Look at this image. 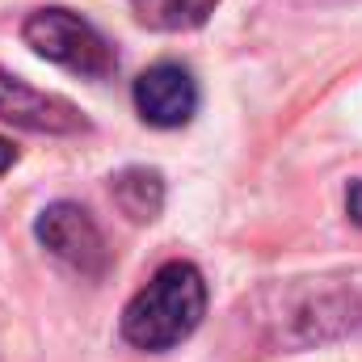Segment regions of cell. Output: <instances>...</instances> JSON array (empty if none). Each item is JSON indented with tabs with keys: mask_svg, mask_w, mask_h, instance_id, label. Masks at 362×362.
I'll return each mask as SVG.
<instances>
[{
	"mask_svg": "<svg viewBox=\"0 0 362 362\" xmlns=\"http://www.w3.org/2000/svg\"><path fill=\"white\" fill-rule=\"evenodd\" d=\"M206 316V278L194 262H165L122 308V337L135 350L165 354L194 337Z\"/></svg>",
	"mask_w": 362,
	"mask_h": 362,
	"instance_id": "obj_1",
	"label": "cell"
},
{
	"mask_svg": "<svg viewBox=\"0 0 362 362\" xmlns=\"http://www.w3.org/2000/svg\"><path fill=\"white\" fill-rule=\"evenodd\" d=\"M274 308H266L270 337L282 346H320L329 337L362 325V270L329 274V278H295L286 286H270Z\"/></svg>",
	"mask_w": 362,
	"mask_h": 362,
	"instance_id": "obj_2",
	"label": "cell"
},
{
	"mask_svg": "<svg viewBox=\"0 0 362 362\" xmlns=\"http://www.w3.org/2000/svg\"><path fill=\"white\" fill-rule=\"evenodd\" d=\"M21 38L34 55L51 59L76 76H89V81H101L118 68V55L101 38V30L72 8H34L21 25Z\"/></svg>",
	"mask_w": 362,
	"mask_h": 362,
	"instance_id": "obj_3",
	"label": "cell"
},
{
	"mask_svg": "<svg viewBox=\"0 0 362 362\" xmlns=\"http://www.w3.org/2000/svg\"><path fill=\"white\" fill-rule=\"evenodd\" d=\"M34 236H38V245L51 257H59L64 266H72L85 278H101L105 266H110L105 236H101L97 219L81 202H51V206H42L38 219H34Z\"/></svg>",
	"mask_w": 362,
	"mask_h": 362,
	"instance_id": "obj_4",
	"label": "cell"
},
{
	"mask_svg": "<svg viewBox=\"0 0 362 362\" xmlns=\"http://www.w3.org/2000/svg\"><path fill=\"white\" fill-rule=\"evenodd\" d=\"M0 122L34 131V135H81L89 131V118L55 93L30 89L25 81L0 72Z\"/></svg>",
	"mask_w": 362,
	"mask_h": 362,
	"instance_id": "obj_5",
	"label": "cell"
},
{
	"mask_svg": "<svg viewBox=\"0 0 362 362\" xmlns=\"http://www.w3.org/2000/svg\"><path fill=\"white\" fill-rule=\"evenodd\" d=\"M135 110L148 127L177 131L198 114V81L181 64H152L148 72L135 76Z\"/></svg>",
	"mask_w": 362,
	"mask_h": 362,
	"instance_id": "obj_6",
	"label": "cell"
},
{
	"mask_svg": "<svg viewBox=\"0 0 362 362\" xmlns=\"http://www.w3.org/2000/svg\"><path fill=\"white\" fill-rule=\"evenodd\" d=\"M110 194H114L118 211L131 223H152L165 211V177L156 169H144V165H131V169L114 173L110 177Z\"/></svg>",
	"mask_w": 362,
	"mask_h": 362,
	"instance_id": "obj_7",
	"label": "cell"
},
{
	"mask_svg": "<svg viewBox=\"0 0 362 362\" xmlns=\"http://www.w3.org/2000/svg\"><path fill=\"white\" fill-rule=\"evenodd\" d=\"M219 0H131V13L139 25L160 30V34H181V30H198Z\"/></svg>",
	"mask_w": 362,
	"mask_h": 362,
	"instance_id": "obj_8",
	"label": "cell"
},
{
	"mask_svg": "<svg viewBox=\"0 0 362 362\" xmlns=\"http://www.w3.org/2000/svg\"><path fill=\"white\" fill-rule=\"evenodd\" d=\"M346 215H350V223L362 228V181H350V189H346Z\"/></svg>",
	"mask_w": 362,
	"mask_h": 362,
	"instance_id": "obj_9",
	"label": "cell"
},
{
	"mask_svg": "<svg viewBox=\"0 0 362 362\" xmlns=\"http://www.w3.org/2000/svg\"><path fill=\"white\" fill-rule=\"evenodd\" d=\"M13 165H17V148H13V144H8V139L0 135V177H4V173H8Z\"/></svg>",
	"mask_w": 362,
	"mask_h": 362,
	"instance_id": "obj_10",
	"label": "cell"
}]
</instances>
